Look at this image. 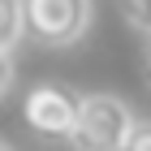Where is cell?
Instances as JSON below:
<instances>
[{
  "instance_id": "obj_3",
  "label": "cell",
  "mask_w": 151,
  "mask_h": 151,
  "mask_svg": "<svg viewBox=\"0 0 151 151\" xmlns=\"http://www.w3.org/2000/svg\"><path fill=\"white\" fill-rule=\"evenodd\" d=\"M78 104H82V95H73L69 86H60V82H39V86L26 91L22 116H26V125L35 129L39 138H69Z\"/></svg>"
},
{
  "instance_id": "obj_5",
  "label": "cell",
  "mask_w": 151,
  "mask_h": 151,
  "mask_svg": "<svg viewBox=\"0 0 151 151\" xmlns=\"http://www.w3.org/2000/svg\"><path fill=\"white\" fill-rule=\"evenodd\" d=\"M121 13H125V22L142 35H151V0H116Z\"/></svg>"
},
{
  "instance_id": "obj_1",
  "label": "cell",
  "mask_w": 151,
  "mask_h": 151,
  "mask_svg": "<svg viewBox=\"0 0 151 151\" xmlns=\"http://www.w3.org/2000/svg\"><path fill=\"white\" fill-rule=\"evenodd\" d=\"M129 129H134V112L116 95H82L73 129H69V147L73 151H125Z\"/></svg>"
},
{
  "instance_id": "obj_6",
  "label": "cell",
  "mask_w": 151,
  "mask_h": 151,
  "mask_svg": "<svg viewBox=\"0 0 151 151\" xmlns=\"http://www.w3.org/2000/svg\"><path fill=\"white\" fill-rule=\"evenodd\" d=\"M125 151H151V121H134V129L125 138Z\"/></svg>"
},
{
  "instance_id": "obj_4",
  "label": "cell",
  "mask_w": 151,
  "mask_h": 151,
  "mask_svg": "<svg viewBox=\"0 0 151 151\" xmlns=\"http://www.w3.org/2000/svg\"><path fill=\"white\" fill-rule=\"evenodd\" d=\"M26 35V9L22 0H0V52H13Z\"/></svg>"
},
{
  "instance_id": "obj_9",
  "label": "cell",
  "mask_w": 151,
  "mask_h": 151,
  "mask_svg": "<svg viewBox=\"0 0 151 151\" xmlns=\"http://www.w3.org/2000/svg\"><path fill=\"white\" fill-rule=\"evenodd\" d=\"M0 151H13V147H4V142H0Z\"/></svg>"
},
{
  "instance_id": "obj_8",
  "label": "cell",
  "mask_w": 151,
  "mask_h": 151,
  "mask_svg": "<svg viewBox=\"0 0 151 151\" xmlns=\"http://www.w3.org/2000/svg\"><path fill=\"white\" fill-rule=\"evenodd\" d=\"M147 82H151V47H147Z\"/></svg>"
},
{
  "instance_id": "obj_7",
  "label": "cell",
  "mask_w": 151,
  "mask_h": 151,
  "mask_svg": "<svg viewBox=\"0 0 151 151\" xmlns=\"http://www.w3.org/2000/svg\"><path fill=\"white\" fill-rule=\"evenodd\" d=\"M9 82H13V65H9V52H0V95L9 91Z\"/></svg>"
},
{
  "instance_id": "obj_2",
  "label": "cell",
  "mask_w": 151,
  "mask_h": 151,
  "mask_svg": "<svg viewBox=\"0 0 151 151\" xmlns=\"http://www.w3.org/2000/svg\"><path fill=\"white\" fill-rule=\"evenodd\" d=\"M26 35L43 47H69L91 26V0H22Z\"/></svg>"
}]
</instances>
